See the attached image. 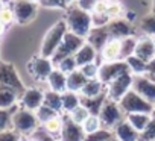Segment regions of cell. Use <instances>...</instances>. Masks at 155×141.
Segmentation results:
<instances>
[{"label":"cell","mask_w":155,"mask_h":141,"mask_svg":"<svg viewBox=\"0 0 155 141\" xmlns=\"http://www.w3.org/2000/svg\"><path fill=\"white\" fill-rule=\"evenodd\" d=\"M123 12H125V11H123L122 3H119L117 0H111L110 6H108V11H107V14L110 15V18H111V20H113V18H120Z\"/></svg>","instance_id":"obj_40"},{"label":"cell","mask_w":155,"mask_h":141,"mask_svg":"<svg viewBox=\"0 0 155 141\" xmlns=\"http://www.w3.org/2000/svg\"><path fill=\"white\" fill-rule=\"evenodd\" d=\"M129 72V67L126 64V61H114V62H102L99 67V76L97 79L105 84V87L113 82L116 78H119L120 75Z\"/></svg>","instance_id":"obj_10"},{"label":"cell","mask_w":155,"mask_h":141,"mask_svg":"<svg viewBox=\"0 0 155 141\" xmlns=\"http://www.w3.org/2000/svg\"><path fill=\"white\" fill-rule=\"evenodd\" d=\"M113 132H114V136L120 141H140V132H137L126 118L120 121L113 129Z\"/></svg>","instance_id":"obj_18"},{"label":"cell","mask_w":155,"mask_h":141,"mask_svg":"<svg viewBox=\"0 0 155 141\" xmlns=\"http://www.w3.org/2000/svg\"><path fill=\"white\" fill-rule=\"evenodd\" d=\"M65 23L70 32L79 35L82 38H87L90 30L93 29V20L91 12L79 8L78 5H70L65 12Z\"/></svg>","instance_id":"obj_1"},{"label":"cell","mask_w":155,"mask_h":141,"mask_svg":"<svg viewBox=\"0 0 155 141\" xmlns=\"http://www.w3.org/2000/svg\"><path fill=\"white\" fill-rule=\"evenodd\" d=\"M85 43H87L85 38H82V37H79V35H76V34L67 30V34L64 35V40H62L61 46L56 49V52H55L53 56H52V61H53L55 67H56L64 58H67V56H74V53L79 50Z\"/></svg>","instance_id":"obj_4"},{"label":"cell","mask_w":155,"mask_h":141,"mask_svg":"<svg viewBox=\"0 0 155 141\" xmlns=\"http://www.w3.org/2000/svg\"><path fill=\"white\" fill-rule=\"evenodd\" d=\"M26 141H40V139H37V138H34V136H31L29 139H26Z\"/></svg>","instance_id":"obj_53"},{"label":"cell","mask_w":155,"mask_h":141,"mask_svg":"<svg viewBox=\"0 0 155 141\" xmlns=\"http://www.w3.org/2000/svg\"><path fill=\"white\" fill-rule=\"evenodd\" d=\"M153 41H155V38H153Z\"/></svg>","instance_id":"obj_58"},{"label":"cell","mask_w":155,"mask_h":141,"mask_svg":"<svg viewBox=\"0 0 155 141\" xmlns=\"http://www.w3.org/2000/svg\"><path fill=\"white\" fill-rule=\"evenodd\" d=\"M5 6V2H3V0H0V9H2Z\"/></svg>","instance_id":"obj_54"},{"label":"cell","mask_w":155,"mask_h":141,"mask_svg":"<svg viewBox=\"0 0 155 141\" xmlns=\"http://www.w3.org/2000/svg\"><path fill=\"white\" fill-rule=\"evenodd\" d=\"M140 29L144 35H149V37H153L155 38V14H147L146 17L141 18L140 21Z\"/></svg>","instance_id":"obj_33"},{"label":"cell","mask_w":155,"mask_h":141,"mask_svg":"<svg viewBox=\"0 0 155 141\" xmlns=\"http://www.w3.org/2000/svg\"><path fill=\"white\" fill-rule=\"evenodd\" d=\"M120 108L123 109L125 114H134V112H146V114H152L153 106L150 102H147L144 97H141L138 93H135L134 90L128 91L119 102Z\"/></svg>","instance_id":"obj_6"},{"label":"cell","mask_w":155,"mask_h":141,"mask_svg":"<svg viewBox=\"0 0 155 141\" xmlns=\"http://www.w3.org/2000/svg\"><path fill=\"white\" fill-rule=\"evenodd\" d=\"M110 2L111 0H97V2L94 3V8H93L91 14H107Z\"/></svg>","instance_id":"obj_47"},{"label":"cell","mask_w":155,"mask_h":141,"mask_svg":"<svg viewBox=\"0 0 155 141\" xmlns=\"http://www.w3.org/2000/svg\"><path fill=\"white\" fill-rule=\"evenodd\" d=\"M56 68H59L61 72H64L65 75H68V73L74 72V70H78L79 67H78V64H76L74 56H67V58H64V59L56 65Z\"/></svg>","instance_id":"obj_39"},{"label":"cell","mask_w":155,"mask_h":141,"mask_svg":"<svg viewBox=\"0 0 155 141\" xmlns=\"http://www.w3.org/2000/svg\"><path fill=\"white\" fill-rule=\"evenodd\" d=\"M99 67H101L99 62H90V64H85V65L79 67V70L82 72V75L87 79H97V76H99Z\"/></svg>","instance_id":"obj_36"},{"label":"cell","mask_w":155,"mask_h":141,"mask_svg":"<svg viewBox=\"0 0 155 141\" xmlns=\"http://www.w3.org/2000/svg\"><path fill=\"white\" fill-rule=\"evenodd\" d=\"M120 47H122V40L110 38L108 43H107V44L102 47V50L99 52L101 64H102V62L120 61Z\"/></svg>","instance_id":"obj_17"},{"label":"cell","mask_w":155,"mask_h":141,"mask_svg":"<svg viewBox=\"0 0 155 141\" xmlns=\"http://www.w3.org/2000/svg\"><path fill=\"white\" fill-rule=\"evenodd\" d=\"M97 58H99V52L88 43H85L79 50L74 53V59H76L78 67H82V65L90 64V62H96Z\"/></svg>","instance_id":"obj_21"},{"label":"cell","mask_w":155,"mask_h":141,"mask_svg":"<svg viewBox=\"0 0 155 141\" xmlns=\"http://www.w3.org/2000/svg\"><path fill=\"white\" fill-rule=\"evenodd\" d=\"M99 118L102 121V126L107 129H114L120 121H123L126 118V114L123 112V109L120 108L119 102L107 97L101 112H99Z\"/></svg>","instance_id":"obj_5"},{"label":"cell","mask_w":155,"mask_h":141,"mask_svg":"<svg viewBox=\"0 0 155 141\" xmlns=\"http://www.w3.org/2000/svg\"><path fill=\"white\" fill-rule=\"evenodd\" d=\"M62 126H64V115H62V114H58L56 117H53V118H50V120H47L46 123L41 124V127H43L47 133L53 135V136L58 138V139H59Z\"/></svg>","instance_id":"obj_28"},{"label":"cell","mask_w":155,"mask_h":141,"mask_svg":"<svg viewBox=\"0 0 155 141\" xmlns=\"http://www.w3.org/2000/svg\"><path fill=\"white\" fill-rule=\"evenodd\" d=\"M87 78L82 75V72L79 68L74 72L67 75V91H74V93H81V90L84 88V85L87 84Z\"/></svg>","instance_id":"obj_24"},{"label":"cell","mask_w":155,"mask_h":141,"mask_svg":"<svg viewBox=\"0 0 155 141\" xmlns=\"http://www.w3.org/2000/svg\"><path fill=\"white\" fill-rule=\"evenodd\" d=\"M146 76H147L150 81L155 82V58H153L152 61L147 62V72H146Z\"/></svg>","instance_id":"obj_49"},{"label":"cell","mask_w":155,"mask_h":141,"mask_svg":"<svg viewBox=\"0 0 155 141\" xmlns=\"http://www.w3.org/2000/svg\"><path fill=\"white\" fill-rule=\"evenodd\" d=\"M110 141H120V139H117V138H116V136H113V138H111V139H110Z\"/></svg>","instance_id":"obj_57"},{"label":"cell","mask_w":155,"mask_h":141,"mask_svg":"<svg viewBox=\"0 0 155 141\" xmlns=\"http://www.w3.org/2000/svg\"><path fill=\"white\" fill-rule=\"evenodd\" d=\"M47 90L56 91V93H65L67 91V75L61 72L59 68H55L47 78Z\"/></svg>","instance_id":"obj_20"},{"label":"cell","mask_w":155,"mask_h":141,"mask_svg":"<svg viewBox=\"0 0 155 141\" xmlns=\"http://www.w3.org/2000/svg\"><path fill=\"white\" fill-rule=\"evenodd\" d=\"M43 105L52 108L58 114H62V97H61V93H56V91H52V90H46L44 91V103Z\"/></svg>","instance_id":"obj_29"},{"label":"cell","mask_w":155,"mask_h":141,"mask_svg":"<svg viewBox=\"0 0 155 141\" xmlns=\"http://www.w3.org/2000/svg\"><path fill=\"white\" fill-rule=\"evenodd\" d=\"M43 103H44V90H41L38 87L26 88L25 93L20 96V106L25 109L35 112Z\"/></svg>","instance_id":"obj_12"},{"label":"cell","mask_w":155,"mask_h":141,"mask_svg":"<svg viewBox=\"0 0 155 141\" xmlns=\"http://www.w3.org/2000/svg\"><path fill=\"white\" fill-rule=\"evenodd\" d=\"M132 84H134V75L131 72H126L107 85V94H108L110 99L120 102V99L128 91L132 90Z\"/></svg>","instance_id":"obj_8"},{"label":"cell","mask_w":155,"mask_h":141,"mask_svg":"<svg viewBox=\"0 0 155 141\" xmlns=\"http://www.w3.org/2000/svg\"><path fill=\"white\" fill-rule=\"evenodd\" d=\"M132 90L138 93L141 97H144L147 102L155 105V82L150 81L146 75L141 76H134V84Z\"/></svg>","instance_id":"obj_14"},{"label":"cell","mask_w":155,"mask_h":141,"mask_svg":"<svg viewBox=\"0 0 155 141\" xmlns=\"http://www.w3.org/2000/svg\"><path fill=\"white\" fill-rule=\"evenodd\" d=\"M137 41L138 38L135 35L132 37H126L122 40V47H120V59L125 61L129 56H132L135 53V47H137Z\"/></svg>","instance_id":"obj_31"},{"label":"cell","mask_w":155,"mask_h":141,"mask_svg":"<svg viewBox=\"0 0 155 141\" xmlns=\"http://www.w3.org/2000/svg\"><path fill=\"white\" fill-rule=\"evenodd\" d=\"M152 118H155V106H153V111H152Z\"/></svg>","instance_id":"obj_56"},{"label":"cell","mask_w":155,"mask_h":141,"mask_svg":"<svg viewBox=\"0 0 155 141\" xmlns=\"http://www.w3.org/2000/svg\"><path fill=\"white\" fill-rule=\"evenodd\" d=\"M31 136H34V138H37V139H40V141H59V139H58V138H55L53 135L47 133L43 127H40L38 130H35Z\"/></svg>","instance_id":"obj_46"},{"label":"cell","mask_w":155,"mask_h":141,"mask_svg":"<svg viewBox=\"0 0 155 141\" xmlns=\"http://www.w3.org/2000/svg\"><path fill=\"white\" fill-rule=\"evenodd\" d=\"M91 20H93V27H105L111 21L108 14H91Z\"/></svg>","instance_id":"obj_44"},{"label":"cell","mask_w":155,"mask_h":141,"mask_svg":"<svg viewBox=\"0 0 155 141\" xmlns=\"http://www.w3.org/2000/svg\"><path fill=\"white\" fill-rule=\"evenodd\" d=\"M41 123L37 118V114L34 111L18 108L11 115V127L17 130L21 136H31L35 130H38Z\"/></svg>","instance_id":"obj_2"},{"label":"cell","mask_w":155,"mask_h":141,"mask_svg":"<svg viewBox=\"0 0 155 141\" xmlns=\"http://www.w3.org/2000/svg\"><path fill=\"white\" fill-rule=\"evenodd\" d=\"M12 9L15 14V21L18 24L31 23L38 12V3L28 2V0H12Z\"/></svg>","instance_id":"obj_11"},{"label":"cell","mask_w":155,"mask_h":141,"mask_svg":"<svg viewBox=\"0 0 155 141\" xmlns=\"http://www.w3.org/2000/svg\"><path fill=\"white\" fill-rule=\"evenodd\" d=\"M62 97V114L71 112L74 108L81 105V94L74 91H65L61 94Z\"/></svg>","instance_id":"obj_27"},{"label":"cell","mask_w":155,"mask_h":141,"mask_svg":"<svg viewBox=\"0 0 155 141\" xmlns=\"http://www.w3.org/2000/svg\"><path fill=\"white\" fill-rule=\"evenodd\" d=\"M17 102H20V94L15 90L8 87H0V109L9 111L17 105Z\"/></svg>","instance_id":"obj_22"},{"label":"cell","mask_w":155,"mask_h":141,"mask_svg":"<svg viewBox=\"0 0 155 141\" xmlns=\"http://www.w3.org/2000/svg\"><path fill=\"white\" fill-rule=\"evenodd\" d=\"M102 127H104V126H102V121H101L99 115H93V114H90L88 118L82 123V129H84L85 135L93 133V132H96V130H99V129H102Z\"/></svg>","instance_id":"obj_34"},{"label":"cell","mask_w":155,"mask_h":141,"mask_svg":"<svg viewBox=\"0 0 155 141\" xmlns=\"http://www.w3.org/2000/svg\"><path fill=\"white\" fill-rule=\"evenodd\" d=\"M135 56L141 58L143 61L149 62L155 58V41H153V37H149V35H143L138 38L137 41V47H135Z\"/></svg>","instance_id":"obj_16"},{"label":"cell","mask_w":155,"mask_h":141,"mask_svg":"<svg viewBox=\"0 0 155 141\" xmlns=\"http://www.w3.org/2000/svg\"><path fill=\"white\" fill-rule=\"evenodd\" d=\"M71 121H74V123H78V124H82L87 118H88V115H90V111L84 106V105H79L78 108H74L71 112H68V114H65Z\"/></svg>","instance_id":"obj_32"},{"label":"cell","mask_w":155,"mask_h":141,"mask_svg":"<svg viewBox=\"0 0 155 141\" xmlns=\"http://www.w3.org/2000/svg\"><path fill=\"white\" fill-rule=\"evenodd\" d=\"M114 136V132L113 129H107V127H102L93 133H88L85 135V139L84 141H110L111 138Z\"/></svg>","instance_id":"obj_35"},{"label":"cell","mask_w":155,"mask_h":141,"mask_svg":"<svg viewBox=\"0 0 155 141\" xmlns=\"http://www.w3.org/2000/svg\"><path fill=\"white\" fill-rule=\"evenodd\" d=\"M126 120L131 123V126L137 130V132H143L147 124L152 120V114H146V112H134V114H126Z\"/></svg>","instance_id":"obj_25"},{"label":"cell","mask_w":155,"mask_h":141,"mask_svg":"<svg viewBox=\"0 0 155 141\" xmlns=\"http://www.w3.org/2000/svg\"><path fill=\"white\" fill-rule=\"evenodd\" d=\"M28 2H34V3H40V0H28Z\"/></svg>","instance_id":"obj_55"},{"label":"cell","mask_w":155,"mask_h":141,"mask_svg":"<svg viewBox=\"0 0 155 141\" xmlns=\"http://www.w3.org/2000/svg\"><path fill=\"white\" fill-rule=\"evenodd\" d=\"M65 2H67V5L70 6V5H73L74 2H78V0H65Z\"/></svg>","instance_id":"obj_52"},{"label":"cell","mask_w":155,"mask_h":141,"mask_svg":"<svg viewBox=\"0 0 155 141\" xmlns=\"http://www.w3.org/2000/svg\"><path fill=\"white\" fill-rule=\"evenodd\" d=\"M96 2H97V0H78L76 5L79 8H82V9H85V11H88V12H91Z\"/></svg>","instance_id":"obj_48"},{"label":"cell","mask_w":155,"mask_h":141,"mask_svg":"<svg viewBox=\"0 0 155 141\" xmlns=\"http://www.w3.org/2000/svg\"><path fill=\"white\" fill-rule=\"evenodd\" d=\"M105 91H107V87H105V84H102L99 79H88L79 94H81V97H88V99H91V97H97V96L104 94Z\"/></svg>","instance_id":"obj_23"},{"label":"cell","mask_w":155,"mask_h":141,"mask_svg":"<svg viewBox=\"0 0 155 141\" xmlns=\"http://www.w3.org/2000/svg\"><path fill=\"white\" fill-rule=\"evenodd\" d=\"M153 139H155V118H152L147 127L140 133V141H153Z\"/></svg>","instance_id":"obj_42"},{"label":"cell","mask_w":155,"mask_h":141,"mask_svg":"<svg viewBox=\"0 0 155 141\" xmlns=\"http://www.w3.org/2000/svg\"><path fill=\"white\" fill-rule=\"evenodd\" d=\"M0 141H21V135L12 127L0 132Z\"/></svg>","instance_id":"obj_43"},{"label":"cell","mask_w":155,"mask_h":141,"mask_svg":"<svg viewBox=\"0 0 155 141\" xmlns=\"http://www.w3.org/2000/svg\"><path fill=\"white\" fill-rule=\"evenodd\" d=\"M35 114H37V118H38V121H40L41 124L46 123L47 120H50V118H53V117L58 115L56 111H53L52 108H49V106H46V105H41V106L35 111Z\"/></svg>","instance_id":"obj_37"},{"label":"cell","mask_w":155,"mask_h":141,"mask_svg":"<svg viewBox=\"0 0 155 141\" xmlns=\"http://www.w3.org/2000/svg\"><path fill=\"white\" fill-rule=\"evenodd\" d=\"M56 67H55L52 58H46V56H41V55L32 58L28 64L29 73L37 82H47V78L50 76V73Z\"/></svg>","instance_id":"obj_7"},{"label":"cell","mask_w":155,"mask_h":141,"mask_svg":"<svg viewBox=\"0 0 155 141\" xmlns=\"http://www.w3.org/2000/svg\"><path fill=\"white\" fill-rule=\"evenodd\" d=\"M15 21V14H14V9L12 6H8L5 5L2 9H0V23H2L5 27L12 24Z\"/></svg>","instance_id":"obj_38"},{"label":"cell","mask_w":155,"mask_h":141,"mask_svg":"<svg viewBox=\"0 0 155 141\" xmlns=\"http://www.w3.org/2000/svg\"><path fill=\"white\" fill-rule=\"evenodd\" d=\"M108 34L111 38H117V40H123L126 37H132L134 35V26L132 23H129L126 18H113L108 24H107Z\"/></svg>","instance_id":"obj_15"},{"label":"cell","mask_w":155,"mask_h":141,"mask_svg":"<svg viewBox=\"0 0 155 141\" xmlns=\"http://www.w3.org/2000/svg\"><path fill=\"white\" fill-rule=\"evenodd\" d=\"M64 115V126L59 135V141H84L85 139V132L82 129V124H78L71 121L65 114Z\"/></svg>","instance_id":"obj_13"},{"label":"cell","mask_w":155,"mask_h":141,"mask_svg":"<svg viewBox=\"0 0 155 141\" xmlns=\"http://www.w3.org/2000/svg\"><path fill=\"white\" fill-rule=\"evenodd\" d=\"M107 97H108L107 91H105L104 94H101V96H97V97H91V99H88V97H81V105H84V106L90 111V114L99 115V112H101V109H102V106H104Z\"/></svg>","instance_id":"obj_26"},{"label":"cell","mask_w":155,"mask_h":141,"mask_svg":"<svg viewBox=\"0 0 155 141\" xmlns=\"http://www.w3.org/2000/svg\"><path fill=\"white\" fill-rule=\"evenodd\" d=\"M110 38H111V37H110L108 29H107V26H105V27H93V29L90 30V34L87 35L85 41H87L88 44H91L97 52H101L102 47L108 43Z\"/></svg>","instance_id":"obj_19"},{"label":"cell","mask_w":155,"mask_h":141,"mask_svg":"<svg viewBox=\"0 0 155 141\" xmlns=\"http://www.w3.org/2000/svg\"><path fill=\"white\" fill-rule=\"evenodd\" d=\"M125 61H126V64H128V67H129V72H131L134 76L146 75V72H147V62L143 61L141 58L132 55V56H129V58L125 59Z\"/></svg>","instance_id":"obj_30"},{"label":"cell","mask_w":155,"mask_h":141,"mask_svg":"<svg viewBox=\"0 0 155 141\" xmlns=\"http://www.w3.org/2000/svg\"><path fill=\"white\" fill-rule=\"evenodd\" d=\"M11 115L12 114L9 111L0 109V132L11 127Z\"/></svg>","instance_id":"obj_45"},{"label":"cell","mask_w":155,"mask_h":141,"mask_svg":"<svg viewBox=\"0 0 155 141\" xmlns=\"http://www.w3.org/2000/svg\"><path fill=\"white\" fill-rule=\"evenodd\" d=\"M3 2H5V0H3Z\"/></svg>","instance_id":"obj_59"},{"label":"cell","mask_w":155,"mask_h":141,"mask_svg":"<svg viewBox=\"0 0 155 141\" xmlns=\"http://www.w3.org/2000/svg\"><path fill=\"white\" fill-rule=\"evenodd\" d=\"M67 30H68V27H67L65 20H61V21L55 23V24L47 30V34H46L44 38H43L41 49H40V55H41V56H46V58H52L53 53L56 52V49L61 46V43H62L64 35L67 34Z\"/></svg>","instance_id":"obj_3"},{"label":"cell","mask_w":155,"mask_h":141,"mask_svg":"<svg viewBox=\"0 0 155 141\" xmlns=\"http://www.w3.org/2000/svg\"><path fill=\"white\" fill-rule=\"evenodd\" d=\"M153 141H155V139H153Z\"/></svg>","instance_id":"obj_60"},{"label":"cell","mask_w":155,"mask_h":141,"mask_svg":"<svg viewBox=\"0 0 155 141\" xmlns=\"http://www.w3.org/2000/svg\"><path fill=\"white\" fill-rule=\"evenodd\" d=\"M43 8H53V9H67L68 5L65 0H40V3Z\"/></svg>","instance_id":"obj_41"},{"label":"cell","mask_w":155,"mask_h":141,"mask_svg":"<svg viewBox=\"0 0 155 141\" xmlns=\"http://www.w3.org/2000/svg\"><path fill=\"white\" fill-rule=\"evenodd\" d=\"M0 87H8L15 90L20 96L25 93V85L17 73V70L14 68L12 64L8 62H0Z\"/></svg>","instance_id":"obj_9"},{"label":"cell","mask_w":155,"mask_h":141,"mask_svg":"<svg viewBox=\"0 0 155 141\" xmlns=\"http://www.w3.org/2000/svg\"><path fill=\"white\" fill-rule=\"evenodd\" d=\"M5 29H6V27H5V26H3L2 23H0V38L3 37V34H5Z\"/></svg>","instance_id":"obj_51"},{"label":"cell","mask_w":155,"mask_h":141,"mask_svg":"<svg viewBox=\"0 0 155 141\" xmlns=\"http://www.w3.org/2000/svg\"><path fill=\"white\" fill-rule=\"evenodd\" d=\"M125 14H126V15H125V17H123V18H126V20H128V21H129V23H132V21H134V20H135V17H137V15H135V12H134V11H126V12H125Z\"/></svg>","instance_id":"obj_50"}]
</instances>
